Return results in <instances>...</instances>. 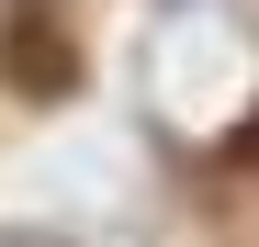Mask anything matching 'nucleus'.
Returning a JSON list of instances; mask_svg holds the SVG:
<instances>
[{
  "mask_svg": "<svg viewBox=\"0 0 259 247\" xmlns=\"http://www.w3.org/2000/svg\"><path fill=\"white\" fill-rule=\"evenodd\" d=\"M0 79H12L23 101H68V90H79L68 23H57V12H12V23H0Z\"/></svg>",
  "mask_w": 259,
  "mask_h": 247,
  "instance_id": "obj_1",
  "label": "nucleus"
},
{
  "mask_svg": "<svg viewBox=\"0 0 259 247\" xmlns=\"http://www.w3.org/2000/svg\"><path fill=\"white\" fill-rule=\"evenodd\" d=\"M237 169H248V180H259V112H248V124H237Z\"/></svg>",
  "mask_w": 259,
  "mask_h": 247,
  "instance_id": "obj_2",
  "label": "nucleus"
}]
</instances>
